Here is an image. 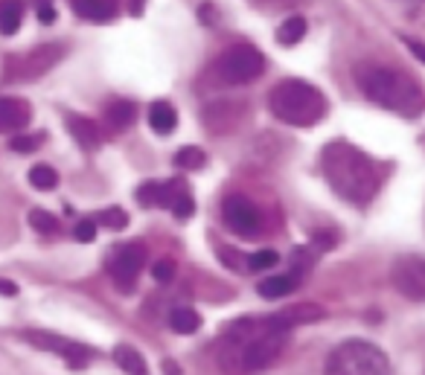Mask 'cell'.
<instances>
[{
	"mask_svg": "<svg viewBox=\"0 0 425 375\" xmlns=\"http://www.w3.org/2000/svg\"><path fill=\"white\" fill-rule=\"evenodd\" d=\"M297 273H277V276H268V280L259 282V294L265 300H283L288 297L295 288H297Z\"/></svg>",
	"mask_w": 425,
	"mask_h": 375,
	"instance_id": "obj_17",
	"label": "cell"
},
{
	"mask_svg": "<svg viewBox=\"0 0 425 375\" xmlns=\"http://www.w3.org/2000/svg\"><path fill=\"white\" fill-rule=\"evenodd\" d=\"M222 219L236 236H245V239L257 236L259 227H262L257 204L250 198H245V195H227L224 204H222Z\"/></svg>",
	"mask_w": 425,
	"mask_h": 375,
	"instance_id": "obj_9",
	"label": "cell"
},
{
	"mask_svg": "<svg viewBox=\"0 0 425 375\" xmlns=\"http://www.w3.org/2000/svg\"><path fill=\"white\" fill-rule=\"evenodd\" d=\"M151 276L158 282H172V280H175V262H172V259H158L151 265Z\"/></svg>",
	"mask_w": 425,
	"mask_h": 375,
	"instance_id": "obj_33",
	"label": "cell"
},
{
	"mask_svg": "<svg viewBox=\"0 0 425 375\" xmlns=\"http://www.w3.org/2000/svg\"><path fill=\"white\" fill-rule=\"evenodd\" d=\"M285 346V332L271 318H242L219 341V364L230 375H254L274 364Z\"/></svg>",
	"mask_w": 425,
	"mask_h": 375,
	"instance_id": "obj_1",
	"label": "cell"
},
{
	"mask_svg": "<svg viewBox=\"0 0 425 375\" xmlns=\"http://www.w3.org/2000/svg\"><path fill=\"white\" fill-rule=\"evenodd\" d=\"M143 262H146V247L140 242H128V245H120L108 253V273L114 276V282L123 291H131L137 276L143 271Z\"/></svg>",
	"mask_w": 425,
	"mask_h": 375,
	"instance_id": "obj_8",
	"label": "cell"
},
{
	"mask_svg": "<svg viewBox=\"0 0 425 375\" xmlns=\"http://www.w3.org/2000/svg\"><path fill=\"white\" fill-rule=\"evenodd\" d=\"M245 114V105H236L230 100H219V102H210L204 111H201V120L210 131H227L239 125V116Z\"/></svg>",
	"mask_w": 425,
	"mask_h": 375,
	"instance_id": "obj_12",
	"label": "cell"
},
{
	"mask_svg": "<svg viewBox=\"0 0 425 375\" xmlns=\"http://www.w3.org/2000/svg\"><path fill=\"white\" fill-rule=\"evenodd\" d=\"M161 367H163V375H181V369H178L175 361H163Z\"/></svg>",
	"mask_w": 425,
	"mask_h": 375,
	"instance_id": "obj_39",
	"label": "cell"
},
{
	"mask_svg": "<svg viewBox=\"0 0 425 375\" xmlns=\"http://www.w3.org/2000/svg\"><path fill=\"white\" fill-rule=\"evenodd\" d=\"M169 329L178 334H196L201 329V314L189 306H178L169 311Z\"/></svg>",
	"mask_w": 425,
	"mask_h": 375,
	"instance_id": "obj_19",
	"label": "cell"
},
{
	"mask_svg": "<svg viewBox=\"0 0 425 375\" xmlns=\"http://www.w3.org/2000/svg\"><path fill=\"white\" fill-rule=\"evenodd\" d=\"M140 108L134 105L131 100H114L108 108H105V120L114 125V128H128L134 120H137Z\"/></svg>",
	"mask_w": 425,
	"mask_h": 375,
	"instance_id": "obj_21",
	"label": "cell"
},
{
	"mask_svg": "<svg viewBox=\"0 0 425 375\" xmlns=\"http://www.w3.org/2000/svg\"><path fill=\"white\" fill-rule=\"evenodd\" d=\"M393 285L411 300H425V259L405 256L393 265Z\"/></svg>",
	"mask_w": 425,
	"mask_h": 375,
	"instance_id": "obj_11",
	"label": "cell"
},
{
	"mask_svg": "<svg viewBox=\"0 0 425 375\" xmlns=\"http://www.w3.org/2000/svg\"><path fill=\"white\" fill-rule=\"evenodd\" d=\"M262 67H265V62H262V53L257 47L236 44V47H227L219 55L216 76L224 85H250L262 73Z\"/></svg>",
	"mask_w": 425,
	"mask_h": 375,
	"instance_id": "obj_6",
	"label": "cell"
},
{
	"mask_svg": "<svg viewBox=\"0 0 425 375\" xmlns=\"http://www.w3.org/2000/svg\"><path fill=\"white\" fill-rule=\"evenodd\" d=\"M67 131L79 140L82 149H96L102 143V134H100V128H96V123L88 120V116H82V114H70L67 116Z\"/></svg>",
	"mask_w": 425,
	"mask_h": 375,
	"instance_id": "obj_16",
	"label": "cell"
},
{
	"mask_svg": "<svg viewBox=\"0 0 425 375\" xmlns=\"http://www.w3.org/2000/svg\"><path fill=\"white\" fill-rule=\"evenodd\" d=\"M114 361L120 364V369L123 372H128V375H149V369H146V358L143 355L134 349L131 343H120L117 349H114Z\"/></svg>",
	"mask_w": 425,
	"mask_h": 375,
	"instance_id": "obj_20",
	"label": "cell"
},
{
	"mask_svg": "<svg viewBox=\"0 0 425 375\" xmlns=\"http://www.w3.org/2000/svg\"><path fill=\"white\" fill-rule=\"evenodd\" d=\"M315 245H318V247H332L335 239H332L330 233H318V236H315Z\"/></svg>",
	"mask_w": 425,
	"mask_h": 375,
	"instance_id": "obj_38",
	"label": "cell"
},
{
	"mask_svg": "<svg viewBox=\"0 0 425 375\" xmlns=\"http://www.w3.org/2000/svg\"><path fill=\"white\" fill-rule=\"evenodd\" d=\"M172 212H175V219H181V221L192 219V212H196V201H192V195L189 192L178 195V201L172 204Z\"/></svg>",
	"mask_w": 425,
	"mask_h": 375,
	"instance_id": "obj_32",
	"label": "cell"
},
{
	"mask_svg": "<svg viewBox=\"0 0 425 375\" xmlns=\"http://www.w3.org/2000/svg\"><path fill=\"white\" fill-rule=\"evenodd\" d=\"M96 224H102L108 230H126L128 227V212L120 210V207H108L96 215Z\"/></svg>",
	"mask_w": 425,
	"mask_h": 375,
	"instance_id": "obj_26",
	"label": "cell"
},
{
	"mask_svg": "<svg viewBox=\"0 0 425 375\" xmlns=\"http://www.w3.org/2000/svg\"><path fill=\"white\" fill-rule=\"evenodd\" d=\"M356 85L370 102L388 108L405 120H414L425 111V93L408 73L384 67V64H358Z\"/></svg>",
	"mask_w": 425,
	"mask_h": 375,
	"instance_id": "obj_3",
	"label": "cell"
},
{
	"mask_svg": "<svg viewBox=\"0 0 425 375\" xmlns=\"http://www.w3.org/2000/svg\"><path fill=\"white\" fill-rule=\"evenodd\" d=\"M21 338L27 343H32L35 349H41V352H53V355H59V358L67 361L70 369H85L88 361L93 358V349L85 346V343H76L70 338H62V334H55V332H41V329H29V332H21Z\"/></svg>",
	"mask_w": 425,
	"mask_h": 375,
	"instance_id": "obj_7",
	"label": "cell"
},
{
	"mask_svg": "<svg viewBox=\"0 0 425 375\" xmlns=\"http://www.w3.org/2000/svg\"><path fill=\"white\" fill-rule=\"evenodd\" d=\"M137 201L143 207H161V181H149L137 189Z\"/></svg>",
	"mask_w": 425,
	"mask_h": 375,
	"instance_id": "obj_30",
	"label": "cell"
},
{
	"mask_svg": "<svg viewBox=\"0 0 425 375\" xmlns=\"http://www.w3.org/2000/svg\"><path fill=\"white\" fill-rule=\"evenodd\" d=\"M41 143H44V134H18V137H12L9 146H12L18 154H32Z\"/></svg>",
	"mask_w": 425,
	"mask_h": 375,
	"instance_id": "obj_29",
	"label": "cell"
},
{
	"mask_svg": "<svg viewBox=\"0 0 425 375\" xmlns=\"http://www.w3.org/2000/svg\"><path fill=\"white\" fill-rule=\"evenodd\" d=\"M143 4L146 0H131V15H143Z\"/></svg>",
	"mask_w": 425,
	"mask_h": 375,
	"instance_id": "obj_40",
	"label": "cell"
},
{
	"mask_svg": "<svg viewBox=\"0 0 425 375\" xmlns=\"http://www.w3.org/2000/svg\"><path fill=\"white\" fill-rule=\"evenodd\" d=\"M204 163H207V154H204L198 146H184V149L175 154V166H178V169L196 172V169H204Z\"/></svg>",
	"mask_w": 425,
	"mask_h": 375,
	"instance_id": "obj_25",
	"label": "cell"
},
{
	"mask_svg": "<svg viewBox=\"0 0 425 375\" xmlns=\"http://www.w3.org/2000/svg\"><path fill=\"white\" fill-rule=\"evenodd\" d=\"M29 184L35 186V189H55L59 186V172H55L53 166H47V163H38V166H32L29 169Z\"/></svg>",
	"mask_w": 425,
	"mask_h": 375,
	"instance_id": "obj_24",
	"label": "cell"
},
{
	"mask_svg": "<svg viewBox=\"0 0 425 375\" xmlns=\"http://www.w3.org/2000/svg\"><path fill=\"white\" fill-rule=\"evenodd\" d=\"M73 239L82 242V245L93 242V239H96V219H79V221H76V227H73Z\"/></svg>",
	"mask_w": 425,
	"mask_h": 375,
	"instance_id": "obj_31",
	"label": "cell"
},
{
	"mask_svg": "<svg viewBox=\"0 0 425 375\" xmlns=\"http://www.w3.org/2000/svg\"><path fill=\"white\" fill-rule=\"evenodd\" d=\"M73 12L93 24H108L120 12V0H70Z\"/></svg>",
	"mask_w": 425,
	"mask_h": 375,
	"instance_id": "obj_14",
	"label": "cell"
},
{
	"mask_svg": "<svg viewBox=\"0 0 425 375\" xmlns=\"http://www.w3.org/2000/svg\"><path fill=\"white\" fill-rule=\"evenodd\" d=\"M38 21H41L44 27H50L55 21V9L53 6H44V9H38Z\"/></svg>",
	"mask_w": 425,
	"mask_h": 375,
	"instance_id": "obj_36",
	"label": "cell"
},
{
	"mask_svg": "<svg viewBox=\"0 0 425 375\" xmlns=\"http://www.w3.org/2000/svg\"><path fill=\"white\" fill-rule=\"evenodd\" d=\"M326 318V308L318 306V303H297V306H288L277 314H271V320L288 332V329H295V326H303V323H318Z\"/></svg>",
	"mask_w": 425,
	"mask_h": 375,
	"instance_id": "obj_13",
	"label": "cell"
},
{
	"mask_svg": "<svg viewBox=\"0 0 425 375\" xmlns=\"http://www.w3.org/2000/svg\"><path fill=\"white\" fill-rule=\"evenodd\" d=\"M29 224H32V230L44 233V236H50V233L59 230V219H55L53 212H47V210H32V212H29Z\"/></svg>",
	"mask_w": 425,
	"mask_h": 375,
	"instance_id": "obj_27",
	"label": "cell"
},
{
	"mask_svg": "<svg viewBox=\"0 0 425 375\" xmlns=\"http://www.w3.org/2000/svg\"><path fill=\"white\" fill-rule=\"evenodd\" d=\"M35 9H44V6H53V0H32Z\"/></svg>",
	"mask_w": 425,
	"mask_h": 375,
	"instance_id": "obj_41",
	"label": "cell"
},
{
	"mask_svg": "<svg viewBox=\"0 0 425 375\" xmlns=\"http://www.w3.org/2000/svg\"><path fill=\"white\" fill-rule=\"evenodd\" d=\"M24 21L21 0H0V35H15Z\"/></svg>",
	"mask_w": 425,
	"mask_h": 375,
	"instance_id": "obj_22",
	"label": "cell"
},
{
	"mask_svg": "<svg viewBox=\"0 0 425 375\" xmlns=\"http://www.w3.org/2000/svg\"><path fill=\"white\" fill-rule=\"evenodd\" d=\"M321 166L326 184L350 204H370L379 192V169L370 154H364L353 143H326L321 151Z\"/></svg>",
	"mask_w": 425,
	"mask_h": 375,
	"instance_id": "obj_2",
	"label": "cell"
},
{
	"mask_svg": "<svg viewBox=\"0 0 425 375\" xmlns=\"http://www.w3.org/2000/svg\"><path fill=\"white\" fill-rule=\"evenodd\" d=\"M62 58V44H44L35 47L27 55L15 58L12 62V79H38L41 73H47L55 62Z\"/></svg>",
	"mask_w": 425,
	"mask_h": 375,
	"instance_id": "obj_10",
	"label": "cell"
},
{
	"mask_svg": "<svg viewBox=\"0 0 425 375\" xmlns=\"http://www.w3.org/2000/svg\"><path fill=\"white\" fill-rule=\"evenodd\" d=\"M198 18H201V24H212V21H216V9H212V4H204L198 9Z\"/></svg>",
	"mask_w": 425,
	"mask_h": 375,
	"instance_id": "obj_35",
	"label": "cell"
},
{
	"mask_svg": "<svg viewBox=\"0 0 425 375\" xmlns=\"http://www.w3.org/2000/svg\"><path fill=\"white\" fill-rule=\"evenodd\" d=\"M262 4H277V0H262Z\"/></svg>",
	"mask_w": 425,
	"mask_h": 375,
	"instance_id": "obj_42",
	"label": "cell"
},
{
	"mask_svg": "<svg viewBox=\"0 0 425 375\" xmlns=\"http://www.w3.org/2000/svg\"><path fill=\"white\" fill-rule=\"evenodd\" d=\"M0 294H4V297H15V294H18V285H15L12 280H0Z\"/></svg>",
	"mask_w": 425,
	"mask_h": 375,
	"instance_id": "obj_37",
	"label": "cell"
},
{
	"mask_svg": "<svg viewBox=\"0 0 425 375\" xmlns=\"http://www.w3.org/2000/svg\"><path fill=\"white\" fill-rule=\"evenodd\" d=\"M149 125L158 134H172L175 125H178V111L172 108L169 102H163V100L151 102L149 105Z\"/></svg>",
	"mask_w": 425,
	"mask_h": 375,
	"instance_id": "obj_18",
	"label": "cell"
},
{
	"mask_svg": "<svg viewBox=\"0 0 425 375\" xmlns=\"http://www.w3.org/2000/svg\"><path fill=\"white\" fill-rule=\"evenodd\" d=\"M306 18H300V15H292L288 21H283V27L277 29V44H283V47H295V44H300L303 41V35H306Z\"/></svg>",
	"mask_w": 425,
	"mask_h": 375,
	"instance_id": "obj_23",
	"label": "cell"
},
{
	"mask_svg": "<svg viewBox=\"0 0 425 375\" xmlns=\"http://www.w3.org/2000/svg\"><path fill=\"white\" fill-rule=\"evenodd\" d=\"M268 108L280 123L309 128L323 120L326 100L315 85L303 82V79H283L268 93Z\"/></svg>",
	"mask_w": 425,
	"mask_h": 375,
	"instance_id": "obj_4",
	"label": "cell"
},
{
	"mask_svg": "<svg viewBox=\"0 0 425 375\" xmlns=\"http://www.w3.org/2000/svg\"><path fill=\"white\" fill-rule=\"evenodd\" d=\"M326 375H391V361L373 343L346 341L330 355Z\"/></svg>",
	"mask_w": 425,
	"mask_h": 375,
	"instance_id": "obj_5",
	"label": "cell"
},
{
	"mask_svg": "<svg viewBox=\"0 0 425 375\" xmlns=\"http://www.w3.org/2000/svg\"><path fill=\"white\" fill-rule=\"evenodd\" d=\"M402 41L408 44V50H411V53L419 58V62L425 64V44H422V41H414V38H402Z\"/></svg>",
	"mask_w": 425,
	"mask_h": 375,
	"instance_id": "obj_34",
	"label": "cell"
},
{
	"mask_svg": "<svg viewBox=\"0 0 425 375\" xmlns=\"http://www.w3.org/2000/svg\"><path fill=\"white\" fill-rule=\"evenodd\" d=\"M29 123V105L12 96H0V131H18Z\"/></svg>",
	"mask_w": 425,
	"mask_h": 375,
	"instance_id": "obj_15",
	"label": "cell"
},
{
	"mask_svg": "<svg viewBox=\"0 0 425 375\" xmlns=\"http://www.w3.org/2000/svg\"><path fill=\"white\" fill-rule=\"evenodd\" d=\"M280 262V253L277 250H257V253H250L248 256V268L250 271H268V268H274Z\"/></svg>",
	"mask_w": 425,
	"mask_h": 375,
	"instance_id": "obj_28",
	"label": "cell"
}]
</instances>
